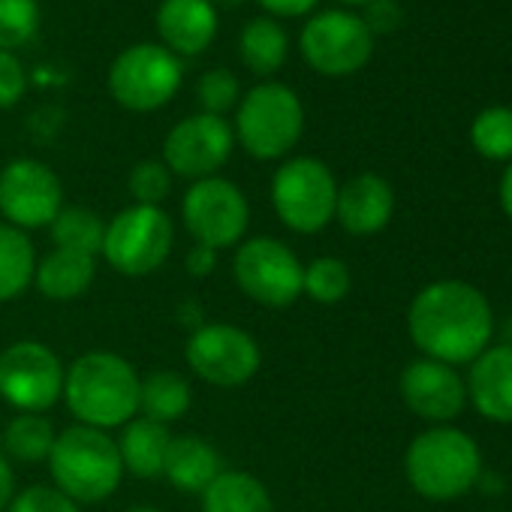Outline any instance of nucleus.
Wrapping results in <instances>:
<instances>
[{
  "mask_svg": "<svg viewBox=\"0 0 512 512\" xmlns=\"http://www.w3.org/2000/svg\"><path fill=\"white\" fill-rule=\"evenodd\" d=\"M16 497V470L7 461V455L0 452V512H7Z\"/></svg>",
  "mask_w": 512,
  "mask_h": 512,
  "instance_id": "58836bf2",
  "label": "nucleus"
},
{
  "mask_svg": "<svg viewBox=\"0 0 512 512\" xmlns=\"http://www.w3.org/2000/svg\"><path fill=\"white\" fill-rule=\"evenodd\" d=\"M103 235H106V220L82 205L73 208H61V214L52 220V241L61 250H73V253H85L94 256L103 250Z\"/></svg>",
  "mask_w": 512,
  "mask_h": 512,
  "instance_id": "cd10ccee",
  "label": "nucleus"
},
{
  "mask_svg": "<svg viewBox=\"0 0 512 512\" xmlns=\"http://www.w3.org/2000/svg\"><path fill=\"white\" fill-rule=\"evenodd\" d=\"M238 55H241V61L247 64L250 73L272 76V73H278L284 67V61L290 55L287 31L278 25V19L256 16L238 34Z\"/></svg>",
  "mask_w": 512,
  "mask_h": 512,
  "instance_id": "b1692460",
  "label": "nucleus"
},
{
  "mask_svg": "<svg viewBox=\"0 0 512 512\" xmlns=\"http://www.w3.org/2000/svg\"><path fill=\"white\" fill-rule=\"evenodd\" d=\"M353 287L350 266L338 256H317L314 263L305 266V281H302V296H308L317 305H338L347 299Z\"/></svg>",
  "mask_w": 512,
  "mask_h": 512,
  "instance_id": "c85d7f7f",
  "label": "nucleus"
},
{
  "mask_svg": "<svg viewBox=\"0 0 512 512\" xmlns=\"http://www.w3.org/2000/svg\"><path fill=\"white\" fill-rule=\"evenodd\" d=\"M302 58L320 76H353L374 55V34L362 22V16L329 10L311 16L299 37Z\"/></svg>",
  "mask_w": 512,
  "mask_h": 512,
  "instance_id": "ddd939ff",
  "label": "nucleus"
},
{
  "mask_svg": "<svg viewBox=\"0 0 512 512\" xmlns=\"http://www.w3.org/2000/svg\"><path fill=\"white\" fill-rule=\"evenodd\" d=\"M127 187H130V196L136 199V205H157L160 208V202L172 190V172L166 169L163 160H142L133 166Z\"/></svg>",
  "mask_w": 512,
  "mask_h": 512,
  "instance_id": "473e14b6",
  "label": "nucleus"
},
{
  "mask_svg": "<svg viewBox=\"0 0 512 512\" xmlns=\"http://www.w3.org/2000/svg\"><path fill=\"white\" fill-rule=\"evenodd\" d=\"M232 133L253 160H281L305 133V106L293 88L263 82L238 100Z\"/></svg>",
  "mask_w": 512,
  "mask_h": 512,
  "instance_id": "39448f33",
  "label": "nucleus"
},
{
  "mask_svg": "<svg viewBox=\"0 0 512 512\" xmlns=\"http://www.w3.org/2000/svg\"><path fill=\"white\" fill-rule=\"evenodd\" d=\"M217 266V250L205 247V244H193L187 250V260H184V269L190 278H208Z\"/></svg>",
  "mask_w": 512,
  "mask_h": 512,
  "instance_id": "4c0bfd02",
  "label": "nucleus"
},
{
  "mask_svg": "<svg viewBox=\"0 0 512 512\" xmlns=\"http://www.w3.org/2000/svg\"><path fill=\"white\" fill-rule=\"evenodd\" d=\"M127 512H163V509H157V506H133Z\"/></svg>",
  "mask_w": 512,
  "mask_h": 512,
  "instance_id": "a19ab883",
  "label": "nucleus"
},
{
  "mask_svg": "<svg viewBox=\"0 0 512 512\" xmlns=\"http://www.w3.org/2000/svg\"><path fill=\"white\" fill-rule=\"evenodd\" d=\"M401 398L404 404L431 422H449L461 416L467 404V386L452 365L437 359H416L401 371Z\"/></svg>",
  "mask_w": 512,
  "mask_h": 512,
  "instance_id": "dca6fc26",
  "label": "nucleus"
},
{
  "mask_svg": "<svg viewBox=\"0 0 512 512\" xmlns=\"http://www.w3.org/2000/svg\"><path fill=\"white\" fill-rule=\"evenodd\" d=\"M115 443H118L124 470H130L139 479L163 476L166 452H169V443H172L169 425L136 416V419H130L124 425V431H121V437Z\"/></svg>",
  "mask_w": 512,
  "mask_h": 512,
  "instance_id": "4be33fe9",
  "label": "nucleus"
},
{
  "mask_svg": "<svg viewBox=\"0 0 512 512\" xmlns=\"http://www.w3.org/2000/svg\"><path fill=\"white\" fill-rule=\"evenodd\" d=\"M500 205H503L506 217L512 220V163L506 166V172L500 178Z\"/></svg>",
  "mask_w": 512,
  "mask_h": 512,
  "instance_id": "ea45409f",
  "label": "nucleus"
},
{
  "mask_svg": "<svg viewBox=\"0 0 512 512\" xmlns=\"http://www.w3.org/2000/svg\"><path fill=\"white\" fill-rule=\"evenodd\" d=\"M40 31L37 0H0V52L28 46Z\"/></svg>",
  "mask_w": 512,
  "mask_h": 512,
  "instance_id": "7c9ffc66",
  "label": "nucleus"
},
{
  "mask_svg": "<svg viewBox=\"0 0 512 512\" xmlns=\"http://www.w3.org/2000/svg\"><path fill=\"white\" fill-rule=\"evenodd\" d=\"M139 383L136 368L109 350H94L79 356L64 374V401L79 425L88 428H124L139 413Z\"/></svg>",
  "mask_w": 512,
  "mask_h": 512,
  "instance_id": "f03ea898",
  "label": "nucleus"
},
{
  "mask_svg": "<svg viewBox=\"0 0 512 512\" xmlns=\"http://www.w3.org/2000/svg\"><path fill=\"white\" fill-rule=\"evenodd\" d=\"M55 440H58V431L49 416L19 413L16 419H10L4 437H0V446H4V455L13 461L43 464V461H49Z\"/></svg>",
  "mask_w": 512,
  "mask_h": 512,
  "instance_id": "bb28decb",
  "label": "nucleus"
},
{
  "mask_svg": "<svg viewBox=\"0 0 512 512\" xmlns=\"http://www.w3.org/2000/svg\"><path fill=\"white\" fill-rule=\"evenodd\" d=\"M184 67L160 43H136L109 67V94L127 112H157L181 88Z\"/></svg>",
  "mask_w": 512,
  "mask_h": 512,
  "instance_id": "1a4fd4ad",
  "label": "nucleus"
},
{
  "mask_svg": "<svg viewBox=\"0 0 512 512\" xmlns=\"http://www.w3.org/2000/svg\"><path fill=\"white\" fill-rule=\"evenodd\" d=\"M181 220L193 244H205L211 250L238 247L250 226V205L238 184L211 175L187 187L181 202Z\"/></svg>",
  "mask_w": 512,
  "mask_h": 512,
  "instance_id": "9d476101",
  "label": "nucleus"
},
{
  "mask_svg": "<svg viewBox=\"0 0 512 512\" xmlns=\"http://www.w3.org/2000/svg\"><path fill=\"white\" fill-rule=\"evenodd\" d=\"M338 181L317 157L284 160L272 178V205L281 223L299 235L323 232L335 220Z\"/></svg>",
  "mask_w": 512,
  "mask_h": 512,
  "instance_id": "6e6552de",
  "label": "nucleus"
},
{
  "mask_svg": "<svg viewBox=\"0 0 512 512\" xmlns=\"http://www.w3.org/2000/svg\"><path fill=\"white\" fill-rule=\"evenodd\" d=\"M175 244V226L157 205H130L106 223L103 260L127 278H145L163 269Z\"/></svg>",
  "mask_w": 512,
  "mask_h": 512,
  "instance_id": "423d86ee",
  "label": "nucleus"
},
{
  "mask_svg": "<svg viewBox=\"0 0 512 512\" xmlns=\"http://www.w3.org/2000/svg\"><path fill=\"white\" fill-rule=\"evenodd\" d=\"M184 359L202 383L217 389H238L250 383L263 365V353L253 335L229 323L193 329L184 347Z\"/></svg>",
  "mask_w": 512,
  "mask_h": 512,
  "instance_id": "9b49d317",
  "label": "nucleus"
},
{
  "mask_svg": "<svg viewBox=\"0 0 512 512\" xmlns=\"http://www.w3.org/2000/svg\"><path fill=\"white\" fill-rule=\"evenodd\" d=\"M235 287L263 308H290L302 299L305 266L281 238H247L232 256Z\"/></svg>",
  "mask_w": 512,
  "mask_h": 512,
  "instance_id": "0eeeda50",
  "label": "nucleus"
},
{
  "mask_svg": "<svg viewBox=\"0 0 512 512\" xmlns=\"http://www.w3.org/2000/svg\"><path fill=\"white\" fill-rule=\"evenodd\" d=\"M199 497L202 512H275L269 488L244 470H223Z\"/></svg>",
  "mask_w": 512,
  "mask_h": 512,
  "instance_id": "5701e85b",
  "label": "nucleus"
},
{
  "mask_svg": "<svg viewBox=\"0 0 512 512\" xmlns=\"http://www.w3.org/2000/svg\"><path fill=\"white\" fill-rule=\"evenodd\" d=\"M64 208L61 178L40 160L19 157L0 169V214L4 223L28 232L52 226Z\"/></svg>",
  "mask_w": 512,
  "mask_h": 512,
  "instance_id": "4468645a",
  "label": "nucleus"
},
{
  "mask_svg": "<svg viewBox=\"0 0 512 512\" xmlns=\"http://www.w3.org/2000/svg\"><path fill=\"white\" fill-rule=\"evenodd\" d=\"M37 250L28 232L0 223V305L19 299L34 284Z\"/></svg>",
  "mask_w": 512,
  "mask_h": 512,
  "instance_id": "a878e982",
  "label": "nucleus"
},
{
  "mask_svg": "<svg viewBox=\"0 0 512 512\" xmlns=\"http://www.w3.org/2000/svg\"><path fill=\"white\" fill-rule=\"evenodd\" d=\"M362 22L371 34H389L401 25V10L395 0H374V4H368V16Z\"/></svg>",
  "mask_w": 512,
  "mask_h": 512,
  "instance_id": "c9c22d12",
  "label": "nucleus"
},
{
  "mask_svg": "<svg viewBox=\"0 0 512 512\" xmlns=\"http://www.w3.org/2000/svg\"><path fill=\"white\" fill-rule=\"evenodd\" d=\"M220 473H223L220 452L205 437H196V434L172 437L169 452H166V464H163V476L178 491L202 494Z\"/></svg>",
  "mask_w": 512,
  "mask_h": 512,
  "instance_id": "aec40b11",
  "label": "nucleus"
},
{
  "mask_svg": "<svg viewBox=\"0 0 512 512\" xmlns=\"http://www.w3.org/2000/svg\"><path fill=\"white\" fill-rule=\"evenodd\" d=\"M269 19H299V16H308L317 10L320 0H256Z\"/></svg>",
  "mask_w": 512,
  "mask_h": 512,
  "instance_id": "e433bc0d",
  "label": "nucleus"
},
{
  "mask_svg": "<svg viewBox=\"0 0 512 512\" xmlns=\"http://www.w3.org/2000/svg\"><path fill=\"white\" fill-rule=\"evenodd\" d=\"M94 275H97L94 256L55 247L52 253L43 256V260H37L34 284L52 302H73L91 290Z\"/></svg>",
  "mask_w": 512,
  "mask_h": 512,
  "instance_id": "412c9836",
  "label": "nucleus"
},
{
  "mask_svg": "<svg viewBox=\"0 0 512 512\" xmlns=\"http://www.w3.org/2000/svg\"><path fill=\"white\" fill-rule=\"evenodd\" d=\"M470 142L485 160H512V109L491 106L473 118Z\"/></svg>",
  "mask_w": 512,
  "mask_h": 512,
  "instance_id": "c756f323",
  "label": "nucleus"
},
{
  "mask_svg": "<svg viewBox=\"0 0 512 512\" xmlns=\"http://www.w3.org/2000/svg\"><path fill=\"white\" fill-rule=\"evenodd\" d=\"M404 473L416 494L428 500H455L479 482L482 455L461 428L437 425L413 437L404 455Z\"/></svg>",
  "mask_w": 512,
  "mask_h": 512,
  "instance_id": "20e7f679",
  "label": "nucleus"
},
{
  "mask_svg": "<svg viewBox=\"0 0 512 512\" xmlns=\"http://www.w3.org/2000/svg\"><path fill=\"white\" fill-rule=\"evenodd\" d=\"M157 34L172 55H202L217 37V10L211 0H163Z\"/></svg>",
  "mask_w": 512,
  "mask_h": 512,
  "instance_id": "6ab92c4d",
  "label": "nucleus"
},
{
  "mask_svg": "<svg viewBox=\"0 0 512 512\" xmlns=\"http://www.w3.org/2000/svg\"><path fill=\"white\" fill-rule=\"evenodd\" d=\"M64 362L43 341H16L0 353V398L19 413H46L64 395Z\"/></svg>",
  "mask_w": 512,
  "mask_h": 512,
  "instance_id": "f8f14e48",
  "label": "nucleus"
},
{
  "mask_svg": "<svg viewBox=\"0 0 512 512\" xmlns=\"http://www.w3.org/2000/svg\"><path fill=\"white\" fill-rule=\"evenodd\" d=\"M395 214V190L377 172L353 175L347 184L338 187L335 220L350 235H377L389 226Z\"/></svg>",
  "mask_w": 512,
  "mask_h": 512,
  "instance_id": "f3484780",
  "label": "nucleus"
},
{
  "mask_svg": "<svg viewBox=\"0 0 512 512\" xmlns=\"http://www.w3.org/2000/svg\"><path fill=\"white\" fill-rule=\"evenodd\" d=\"M196 97L205 115H217L223 118L226 112H232L241 100V85L235 79V73H229L226 67H214L208 73L199 76L196 85Z\"/></svg>",
  "mask_w": 512,
  "mask_h": 512,
  "instance_id": "2f4dec72",
  "label": "nucleus"
},
{
  "mask_svg": "<svg viewBox=\"0 0 512 512\" xmlns=\"http://www.w3.org/2000/svg\"><path fill=\"white\" fill-rule=\"evenodd\" d=\"M407 329L425 359L464 365L491 347L494 314L473 284L437 281L419 290L410 302Z\"/></svg>",
  "mask_w": 512,
  "mask_h": 512,
  "instance_id": "f257e3e1",
  "label": "nucleus"
},
{
  "mask_svg": "<svg viewBox=\"0 0 512 512\" xmlns=\"http://www.w3.org/2000/svg\"><path fill=\"white\" fill-rule=\"evenodd\" d=\"M235 148V133L226 118L196 112L178 121L163 139V163L172 175L202 181L217 175Z\"/></svg>",
  "mask_w": 512,
  "mask_h": 512,
  "instance_id": "2eb2a0df",
  "label": "nucleus"
},
{
  "mask_svg": "<svg viewBox=\"0 0 512 512\" xmlns=\"http://www.w3.org/2000/svg\"><path fill=\"white\" fill-rule=\"evenodd\" d=\"M7 512H82V506L55 485H28L25 491H16Z\"/></svg>",
  "mask_w": 512,
  "mask_h": 512,
  "instance_id": "72a5a7b5",
  "label": "nucleus"
},
{
  "mask_svg": "<svg viewBox=\"0 0 512 512\" xmlns=\"http://www.w3.org/2000/svg\"><path fill=\"white\" fill-rule=\"evenodd\" d=\"M46 464L52 470L55 488L79 506L109 500L124 476L115 437L88 425H73L61 431Z\"/></svg>",
  "mask_w": 512,
  "mask_h": 512,
  "instance_id": "7ed1b4c3",
  "label": "nucleus"
},
{
  "mask_svg": "<svg viewBox=\"0 0 512 512\" xmlns=\"http://www.w3.org/2000/svg\"><path fill=\"white\" fill-rule=\"evenodd\" d=\"M344 4H356V7H368V4H374V0H344Z\"/></svg>",
  "mask_w": 512,
  "mask_h": 512,
  "instance_id": "79ce46f5",
  "label": "nucleus"
},
{
  "mask_svg": "<svg viewBox=\"0 0 512 512\" xmlns=\"http://www.w3.org/2000/svg\"><path fill=\"white\" fill-rule=\"evenodd\" d=\"M467 398L488 422H512V344L488 347L470 362Z\"/></svg>",
  "mask_w": 512,
  "mask_h": 512,
  "instance_id": "a211bd4d",
  "label": "nucleus"
},
{
  "mask_svg": "<svg viewBox=\"0 0 512 512\" xmlns=\"http://www.w3.org/2000/svg\"><path fill=\"white\" fill-rule=\"evenodd\" d=\"M28 88L22 61L13 52H0V109H13Z\"/></svg>",
  "mask_w": 512,
  "mask_h": 512,
  "instance_id": "f704fd0d",
  "label": "nucleus"
},
{
  "mask_svg": "<svg viewBox=\"0 0 512 512\" xmlns=\"http://www.w3.org/2000/svg\"><path fill=\"white\" fill-rule=\"evenodd\" d=\"M193 404V389L178 371H151L139 383V413L151 422L172 425Z\"/></svg>",
  "mask_w": 512,
  "mask_h": 512,
  "instance_id": "393cba45",
  "label": "nucleus"
}]
</instances>
